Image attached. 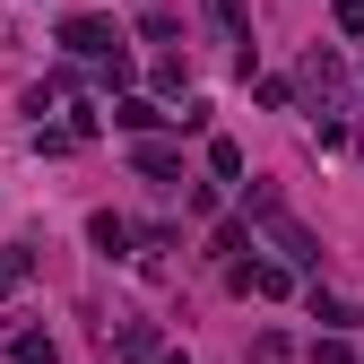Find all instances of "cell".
<instances>
[{
    "label": "cell",
    "mask_w": 364,
    "mask_h": 364,
    "mask_svg": "<svg viewBox=\"0 0 364 364\" xmlns=\"http://www.w3.org/2000/svg\"><path fill=\"white\" fill-rule=\"evenodd\" d=\"M87 235H96V252H130V217H113V208H105Z\"/></svg>",
    "instance_id": "cell-9"
},
{
    "label": "cell",
    "mask_w": 364,
    "mask_h": 364,
    "mask_svg": "<svg viewBox=\"0 0 364 364\" xmlns=\"http://www.w3.org/2000/svg\"><path fill=\"white\" fill-rule=\"evenodd\" d=\"M235 287L260 295V304H278L287 295V260H235Z\"/></svg>",
    "instance_id": "cell-4"
},
{
    "label": "cell",
    "mask_w": 364,
    "mask_h": 364,
    "mask_svg": "<svg viewBox=\"0 0 364 364\" xmlns=\"http://www.w3.org/2000/svg\"><path fill=\"white\" fill-rule=\"evenodd\" d=\"M9 355H18V364H61V347H53V330H26V338H18Z\"/></svg>",
    "instance_id": "cell-11"
},
{
    "label": "cell",
    "mask_w": 364,
    "mask_h": 364,
    "mask_svg": "<svg viewBox=\"0 0 364 364\" xmlns=\"http://www.w3.org/2000/svg\"><path fill=\"white\" fill-rule=\"evenodd\" d=\"M338 26H347V35H364V0H338Z\"/></svg>",
    "instance_id": "cell-17"
},
{
    "label": "cell",
    "mask_w": 364,
    "mask_h": 364,
    "mask_svg": "<svg viewBox=\"0 0 364 364\" xmlns=\"http://www.w3.org/2000/svg\"><path fill=\"white\" fill-rule=\"evenodd\" d=\"M113 122H122V130H156V122H173V113H156L148 96H122V105H113Z\"/></svg>",
    "instance_id": "cell-7"
},
{
    "label": "cell",
    "mask_w": 364,
    "mask_h": 364,
    "mask_svg": "<svg viewBox=\"0 0 364 364\" xmlns=\"http://www.w3.org/2000/svg\"><path fill=\"white\" fill-rule=\"evenodd\" d=\"M355 165H364V122H355Z\"/></svg>",
    "instance_id": "cell-18"
},
{
    "label": "cell",
    "mask_w": 364,
    "mask_h": 364,
    "mask_svg": "<svg viewBox=\"0 0 364 364\" xmlns=\"http://www.w3.org/2000/svg\"><path fill=\"white\" fill-rule=\"evenodd\" d=\"M243 252H252V225L225 217V225H217V260H243Z\"/></svg>",
    "instance_id": "cell-12"
},
{
    "label": "cell",
    "mask_w": 364,
    "mask_h": 364,
    "mask_svg": "<svg viewBox=\"0 0 364 364\" xmlns=\"http://www.w3.org/2000/svg\"><path fill=\"white\" fill-rule=\"evenodd\" d=\"M173 165H182V156H173L165 139H148V148H139V173H173Z\"/></svg>",
    "instance_id": "cell-14"
},
{
    "label": "cell",
    "mask_w": 364,
    "mask_h": 364,
    "mask_svg": "<svg viewBox=\"0 0 364 364\" xmlns=\"http://www.w3.org/2000/svg\"><path fill=\"white\" fill-rule=\"evenodd\" d=\"M208 173H217V182H243V148H235V139H208Z\"/></svg>",
    "instance_id": "cell-10"
},
{
    "label": "cell",
    "mask_w": 364,
    "mask_h": 364,
    "mask_svg": "<svg viewBox=\"0 0 364 364\" xmlns=\"http://www.w3.org/2000/svg\"><path fill=\"white\" fill-rule=\"evenodd\" d=\"M105 338H113V355H130V364H156V330H148V321H122V330L105 321Z\"/></svg>",
    "instance_id": "cell-5"
},
{
    "label": "cell",
    "mask_w": 364,
    "mask_h": 364,
    "mask_svg": "<svg viewBox=\"0 0 364 364\" xmlns=\"http://www.w3.org/2000/svg\"><path fill=\"white\" fill-rule=\"evenodd\" d=\"M208 18H217L225 43H243V53H252V18H243V0H208Z\"/></svg>",
    "instance_id": "cell-6"
},
{
    "label": "cell",
    "mask_w": 364,
    "mask_h": 364,
    "mask_svg": "<svg viewBox=\"0 0 364 364\" xmlns=\"http://www.w3.org/2000/svg\"><path fill=\"white\" fill-rule=\"evenodd\" d=\"M18 278H26V252H0V295H9Z\"/></svg>",
    "instance_id": "cell-15"
},
{
    "label": "cell",
    "mask_w": 364,
    "mask_h": 364,
    "mask_svg": "<svg viewBox=\"0 0 364 364\" xmlns=\"http://www.w3.org/2000/svg\"><path fill=\"white\" fill-rule=\"evenodd\" d=\"M243 217H252V235L278 252L287 269H321V235H312V225H304L278 191H269V182H252V191H243Z\"/></svg>",
    "instance_id": "cell-2"
},
{
    "label": "cell",
    "mask_w": 364,
    "mask_h": 364,
    "mask_svg": "<svg viewBox=\"0 0 364 364\" xmlns=\"http://www.w3.org/2000/svg\"><path fill=\"white\" fill-rule=\"evenodd\" d=\"M295 96H304L312 130H321V148L355 139V87H347V61L330 53V43H312V53H304V70H295Z\"/></svg>",
    "instance_id": "cell-1"
},
{
    "label": "cell",
    "mask_w": 364,
    "mask_h": 364,
    "mask_svg": "<svg viewBox=\"0 0 364 364\" xmlns=\"http://www.w3.org/2000/svg\"><path fill=\"white\" fill-rule=\"evenodd\" d=\"M61 43L78 61H113L122 53V35H113V18H61Z\"/></svg>",
    "instance_id": "cell-3"
},
{
    "label": "cell",
    "mask_w": 364,
    "mask_h": 364,
    "mask_svg": "<svg viewBox=\"0 0 364 364\" xmlns=\"http://www.w3.org/2000/svg\"><path fill=\"white\" fill-rule=\"evenodd\" d=\"M312 321H330V330H355V304H347V295H321V287H312Z\"/></svg>",
    "instance_id": "cell-8"
},
{
    "label": "cell",
    "mask_w": 364,
    "mask_h": 364,
    "mask_svg": "<svg viewBox=\"0 0 364 364\" xmlns=\"http://www.w3.org/2000/svg\"><path fill=\"white\" fill-rule=\"evenodd\" d=\"M312 364H355V355H347V338H321V347H312Z\"/></svg>",
    "instance_id": "cell-16"
},
{
    "label": "cell",
    "mask_w": 364,
    "mask_h": 364,
    "mask_svg": "<svg viewBox=\"0 0 364 364\" xmlns=\"http://www.w3.org/2000/svg\"><path fill=\"white\" fill-rule=\"evenodd\" d=\"M165 364H182V355H165Z\"/></svg>",
    "instance_id": "cell-19"
},
{
    "label": "cell",
    "mask_w": 364,
    "mask_h": 364,
    "mask_svg": "<svg viewBox=\"0 0 364 364\" xmlns=\"http://www.w3.org/2000/svg\"><path fill=\"white\" fill-rule=\"evenodd\" d=\"M139 35H156V43L173 35V9H165V0H148V9H139Z\"/></svg>",
    "instance_id": "cell-13"
}]
</instances>
